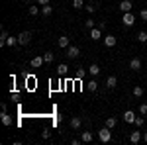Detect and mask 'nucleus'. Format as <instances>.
Listing matches in <instances>:
<instances>
[{
  "instance_id": "f257e3e1",
  "label": "nucleus",
  "mask_w": 147,
  "mask_h": 145,
  "mask_svg": "<svg viewBox=\"0 0 147 145\" xmlns=\"http://www.w3.org/2000/svg\"><path fill=\"white\" fill-rule=\"evenodd\" d=\"M98 139H100L102 143H110L112 141V132H110V127H102L100 132H98Z\"/></svg>"
},
{
  "instance_id": "f03ea898",
  "label": "nucleus",
  "mask_w": 147,
  "mask_h": 145,
  "mask_svg": "<svg viewBox=\"0 0 147 145\" xmlns=\"http://www.w3.org/2000/svg\"><path fill=\"white\" fill-rule=\"evenodd\" d=\"M122 24H124L125 28H131V26L136 24V16H134L131 12H124V16H122Z\"/></svg>"
},
{
  "instance_id": "7ed1b4c3",
  "label": "nucleus",
  "mask_w": 147,
  "mask_h": 145,
  "mask_svg": "<svg viewBox=\"0 0 147 145\" xmlns=\"http://www.w3.org/2000/svg\"><path fill=\"white\" fill-rule=\"evenodd\" d=\"M18 41H20V45H30V41H32V32H22V34L18 35Z\"/></svg>"
},
{
  "instance_id": "20e7f679",
  "label": "nucleus",
  "mask_w": 147,
  "mask_h": 145,
  "mask_svg": "<svg viewBox=\"0 0 147 145\" xmlns=\"http://www.w3.org/2000/svg\"><path fill=\"white\" fill-rule=\"evenodd\" d=\"M79 55H80V49L77 47V45H69L67 47V57L69 59H77Z\"/></svg>"
},
{
  "instance_id": "39448f33",
  "label": "nucleus",
  "mask_w": 147,
  "mask_h": 145,
  "mask_svg": "<svg viewBox=\"0 0 147 145\" xmlns=\"http://www.w3.org/2000/svg\"><path fill=\"white\" fill-rule=\"evenodd\" d=\"M57 45H59V49H67L69 45H71V39H69L67 35H61V37L57 39Z\"/></svg>"
},
{
  "instance_id": "423d86ee",
  "label": "nucleus",
  "mask_w": 147,
  "mask_h": 145,
  "mask_svg": "<svg viewBox=\"0 0 147 145\" xmlns=\"http://www.w3.org/2000/svg\"><path fill=\"white\" fill-rule=\"evenodd\" d=\"M71 127H73V129H75V132H79L80 129V125H82V120H80L79 116H73V118H71Z\"/></svg>"
},
{
  "instance_id": "0eeeda50",
  "label": "nucleus",
  "mask_w": 147,
  "mask_h": 145,
  "mask_svg": "<svg viewBox=\"0 0 147 145\" xmlns=\"http://www.w3.org/2000/svg\"><path fill=\"white\" fill-rule=\"evenodd\" d=\"M136 118H137V114H136L134 110H125V112H124V120H125L127 123H134V122H136Z\"/></svg>"
},
{
  "instance_id": "6e6552de",
  "label": "nucleus",
  "mask_w": 147,
  "mask_h": 145,
  "mask_svg": "<svg viewBox=\"0 0 147 145\" xmlns=\"http://www.w3.org/2000/svg\"><path fill=\"white\" fill-rule=\"evenodd\" d=\"M141 139H143V134H141V132H137V129L129 134V141H131V143H139Z\"/></svg>"
},
{
  "instance_id": "1a4fd4ad",
  "label": "nucleus",
  "mask_w": 147,
  "mask_h": 145,
  "mask_svg": "<svg viewBox=\"0 0 147 145\" xmlns=\"http://www.w3.org/2000/svg\"><path fill=\"white\" fill-rule=\"evenodd\" d=\"M90 39H92V41L102 39V30H100V28H92V30H90Z\"/></svg>"
},
{
  "instance_id": "9d476101",
  "label": "nucleus",
  "mask_w": 147,
  "mask_h": 145,
  "mask_svg": "<svg viewBox=\"0 0 147 145\" xmlns=\"http://www.w3.org/2000/svg\"><path fill=\"white\" fill-rule=\"evenodd\" d=\"M131 8H134L131 0H122V2H120V10L122 12H131Z\"/></svg>"
},
{
  "instance_id": "9b49d317",
  "label": "nucleus",
  "mask_w": 147,
  "mask_h": 145,
  "mask_svg": "<svg viewBox=\"0 0 147 145\" xmlns=\"http://www.w3.org/2000/svg\"><path fill=\"white\" fill-rule=\"evenodd\" d=\"M80 139H82V143H92L94 135H92V132H80Z\"/></svg>"
},
{
  "instance_id": "f8f14e48",
  "label": "nucleus",
  "mask_w": 147,
  "mask_h": 145,
  "mask_svg": "<svg viewBox=\"0 0 147 145\" xmlns=\"http://www.w3.org/2000/svg\"><path fill=\"white\" fill-rule=\"evenodd\" d=\"M129 69H131V71H141V61H139V59H137V57H134V59H131V61H129Z\"/></svg>"
},
{
  "instance_id": "ddd939ff",
  "label": "nucleus",
  "mask_w": 147,
  "mask_h": 145,
  "mask_svg": "<svg viewBox=\"0 0 147 145\" xmlns=\"http://www.w3.org/2000/svg\"><path fill=\"white\" fill-rule=\"evenodd\" d=\"M116 43H118V39H116L114 35H106V37H104V45H106V47H116Z\"/></svg>"
},
{
  "instance_id": "4468645a",
  "label": "nucleus",
  "mask_w": 147,
  "mask_h": 145,
  "mask_svg": "<svg viewBox=\"0 0 147 145\" xmlns=\"http://www.w3.org/2000/svg\"><path fill=\"white\" fill-rule=\"evenodd\" d=\"M43 63H45L43 55H41V57H34V59H32V67H34V69H39L41 65H43Z\"/></svg>"
},
{
  "instance_id": "2eb2a0df",
  "label": "nucleus",
  "mask_w": 147,
  "mask_h": 145,
  "mask_svg": "<svg viewBox=\"0 0 147 145\" xmlns=\"http://www.w3.org/2000/svg\"><path fill=\"white\" fill-rule=\"evenodd\" d=\"M106 86H108V88H116V86H118V78L114 77V75H112V77H108V78H106Z\"/></svg>"
},
{
  "instance_id": "dca6fc26",
  "label": "nucleus",
  "mask_w": 147,
  "mask_h": 145,
  "mask_svg": "<svg viewBox=\"0 0 147 145\" xmlns=\"http://www.w3.org/2000/svg\"><path fill=\"white\" fill-rule=\"evenodd\" d=\"M131 94H134L136 98H141V96L145 94V90H143V86H139V84H137V86H134V90H131Z\"/></svg>"
},
{
  "instance_id": "f3484780",
  "label": "nucleus",
  "mask_w": 147,
  "mask_h": 145,
  "mask_svg": "<svg viewBox=\"0 0 147 145\" xmlns=\"http://www.w3.org/2000/svg\"><path fill=\"white\" fill-rule=\"evenodd\" d=\"M10 35H8V32H6V28H2V32H0V47H4L6 45V39H8Z\"/></svg>"
},
{
  "instance_id": "a211bd4d",
  "label": "nucleus",
  "mask_w": 147,
  "mask_h": 145,
  "mask_svg": "<svg viewBox=\"0 0 147 145\" xmlns=\"http://www.w3.org/2000/svg\"><path fill=\"white\" fill-rule=\"evenodd\" d=\"M57 73H59V77H65V75L69 73V67L65 65V63H61V65L57 67Z\"/></svg>"
},
{
  "instance_id": "6ab92c4d",
  "label": "nucleus",
  "mask_w": 147,
  "mask_h": 145,
  "mask_svg": "<svg viewBox=\"0 0 147 145\" xmlns=\"http://www.w3.org/2000/svg\"><path fill=\"white\" fill-rule=\"evenodd\" d=\"M0 118H2V123H4V125H8V127L12 125V118L6 114V112H2V114H0Z\"/></svg>"
},
{
  "instance_id": "aec40b11",
  "label": "nucleus",
  "mask_w": 147,
  "mask_h": 145,
  "mask_svg": "<svg viewBox=\"0 0 147 145\" xmlns=\"http://www.w3.org/2000/svg\"><path fill=\"white\" fill-rule=\"evenodd\" d=\"M88 73H90L92 77H96V75H100V67H98L96 63H92L90 67H88Z\"/></svg>"
},
{
  "instance_id": "412c9836",
  "label": "nucleus",
  "mask_w": 147,
  "mask_h": 145,
  "mask_svg": "<svg viewBox=\"0 0 147 145\" xmlns=\"http://www.w3.org/2000/svg\"><path fill=\"white\" fill-rule=\"evenodd\" d=\"M39 6H34V4H30V6H28V14H30V16H37V14H39Z\"/></svg>"
},
{
  "instance_id": "4be33fe9",
  "label": "nucleus",
  "mask_w": 147,
  "mask_h": 145,
  "mask_svg": "<svg viewBox=\"0 0 147 145\" xmlns=\"http://www.w3.org/2000/svg\"><path fill=\"white\" fill-rule=\"evenodd\" d=\"M116 125H118V120H116V118H112V116H110V118H106V127L114 129Z\"/></svg>"
},
{
  "instance_id": "5701e85b",
  "label": "nucleus",
  "mask_w": 147,
  "mask_h": 145,
  "mask_svg": "<svg viewBox=\"0 0 147 145\" xmlns=\"http://www.w3.org/2000/svg\"><path fill=\"white\" fill-rule=\"evenodd\" d=\"M86 73H88V71H86V69L79 67V69H77V75H75V77H77V80H82V78L86 77Z\"/></svg>"
},
{
  "instance_id": "b1692460",
  "label": "nucleus",
  "mask_w": 147,
  "mask_h": 145,
  "mask_svg": "<svg viewBox=\"0 0 147 145\" xmlns=\"http://www.w3.org/2000/svg\"><path fill=\"white\" fill-rule=\"evenodd\" d=\"M86 88L90 90V92H96V90H98V82H96V80L92 78V80H88V84H86Z\"/></svg>"
},
{
  "instance_id": "393cba45",
  "label": "nucleus",
  "mask_w": 147,
  "mask_h": 145,
  "mask_svg": "<svg viewBox=\"0 0 147 145\" xmlns=\"http://www.w3.org/2000/svg\"><path fill=\"white\" fill-rule=\"evenodd\" d=\"M41 14H43V16H51V14H53V8H51L49 4H45V6H41Z\"/></svg>"
},
{
  "instance_id": "a878e982",
  "label": "nucleus",
  "mask_w": 147,
  "mask_h": 145,
  "mask_svg": "<svg viewBox=\"0 0 147 145\" xmlns=\"http://www.w3.org/2000/svg\"><path fill=\"white\" fill-rule=\"evenodd\" d=\"M137 41L139 43H147V32H139L137 34Z\"/></svg>"
},
{
  "instance_id": "bb28decb",
  "label": "nucleus",
  "mask_w": 147,
  "mask_h": 145,
  "mask_svg": "<svg viewBox=\"0 0 147 145\" xmlns=\"http://www.w3.org/2000/svg\"><path fill=\"white\" fill-rule=\"evenodd\" d=\"M43 59H45V63H53V59H55V55H53L51 51H45V53H43Z\"/></svg>"
},
{
  "instance_id": "cd10ccee",
  "label": "nucleus",
  "mask_w": 147,
  "mask_h": 145,
  "mask_svg": "<svg viewBox=\"0 0 147 145\" xmlns=\"http://www.w3.org/2000/svg\"><path fill=\"white\" fill-rule=\"evenodd\" d=\"M73 6H75V10H80V8H84L86 4H84V0H73Z\"/></svg>"
},
{
  "instance_id": "c85d7f7f",
  "label": "nucleus",
  "mask_w": 147,
  "mask_h": 145,
  "mask_svg": "<svg viewBox=\"0 0 147 145\" xmlns=\"http://www.w3.org/2000/svg\"><path fill=\"white\" fill-rule=\"evenodd\" d=\"M6 45H10V47H14V45H20V41H18V37H8V39H6Z\"/></svg>"
},
{
  "instance_id": "c756f323",
  "label": "nucleus",
  "mask_w": 147,
  "mask_h": 145,
  "mask_svg": "<svg viewBox=\"0 0 147 145\" xmlns=\"http://www.w3.org/2000/svg\"><path fill=\"white\" fill-rule=\"evenodd\" d=\"M136 127H141V125H143V123H145V118H143V116H141V114H139V116H137L136 118Z\"/></svg>"
},
{
  "instance_id": "7c9ffc66",
  "label": "nucleus",
  "mask_w": 147,
  "mask_h": 145,
  "mask_svg": "<svg viewBox=\"0 0 147 145\" xmlns=\"http://www.w3.org/2000/svg\"><path fill=\"white\" fill-rule=\"evenodd\" d=\"M84 10L88 12V14H94V12H96V4H92V2H90V4H86Z\"/></svg>"
},
{
  "instance_id": "2f4dec72",
  "label": "nucleus",
  "mask_w": 147,
  "mask_h": 145,
  "mask_svg": "<svg viewBox=\"0 0 147 145\" xmlns=\"http://www.w3.org/2000/svg\"><path fill=\"white\" fill-rule=\"evenodd\" d=\"M84 28H86V30H92V28H96V26H94V20H92V18H88V20L84 22Z\"/></svg>"
},
{
  "instance_id": "473e14b6",
  "label": "nucleus",
  "mask_w": 147,
  "mask_h": 145,
  "mask_svg": "<svg viewBox=\"0 0 147 145\" xmlns=\"http://www.w3.org/2000/svg\"><path fill=\"white\" fill-rule=\"evenodd\" d=\"M139 114H141V116H147V104H141V106H139Z\"/></svg>"
},
{
  "instance_id": "72a5a7b5",
  "label": "nucleus",
  "mask_w": 147,
  "mask_h": 145,
  "mask_svg": "<svg viewBox=\"0 0 147 145\" xmlns=\"http://www.w3.org/2000/svg\"><path fill=\"white\" fill-rule=\"evenodd\" d=\"M139 18H141L143 22H147V8H143V10L139 12Z\"/></svg>"
},
{
  "instance_id": "f704fd0d",
  "label": "nucleus",
  "mask_w": 147,
  "mask_h": 145,
  "mask_svg": "<svg viewBox=\"0 0 147 145\" xmlns=\"http://www.w3.org/2000/svg\"><path fill=\"white\" fill-rule=\"evenodd\" d=\"M41 137H43V139H49V137H51V132H49V129H43V132H41Z\"/></svg>"
},
{
  "instance_id": "c9c22d12",
  "label": "nucleus",
  "mask_w": 147,
  "mask_h": 145,
  "mask_svg": "<svg viewBox=\"0 0 147 145\" xmlns=\"http://www.w3.org/2000/svg\"><path fill=\"white\" fill-rule=\"evenodd\" d=\"M12 98H14V100H18V98H20V92H16V90H14V92H12Z\"/></svg>"
},
{
  "instance_id": "e433bc0d",
  "label": "nucleus",
  "mask_w": 147,
  "mask_h": 145,
  "mask_svg": "<svg viewBox=\"0 0 147 145\" xmlns=\"http://www.w3.org/2000/svg\"><path fill=\"white\" fill-rule=\"evenodd\" d=\"M37 4L39 6H45V4H49V0H37Z\"/></svg>"
},
{
  "instance_id": "4c0bfd02",
  "label": "nucleus",
  "mask_w": 147,
  "mask_h": 145,
  "mask_svg": "<svg viewBox=\"0 0 147 145\" xmlns=\"http://www.w3.org/2000/svg\"><path fill=\"white\" fill-rule=\"evenodd\" d=\"M71 143H73V145H80V143H82V139H73Z\"/></svg>"
},
{
  "instance_id": "58836bf2",
  "label": "nucleus",
  "mask_w": 147,
  "mask_h": 145,
  "mask_svg": "<svg viewBox=\"0 0 147 145\" xmlns=\"http://www.w3.org/2000/svg\"><path fill=\"white\" fill-rule=\"evenodd\" d=\"M143 141H147V132H145V134H143Z\"/></svg>"
},
{
  "instance_id": "ea45409f",
  "label": "nucleus",
  "mask_w": 147,
  "mask_h": 145,
  "mask_svg": "<svg viewBox=\"0 0 147 145\" xmlns=\"http://www.w3.org/2000/svg\"><path fill=\"white\" fill-rule=\"evenodd\" d=\"M145 80H147V78H145Z\"/></svg>"
}]
</instances>
